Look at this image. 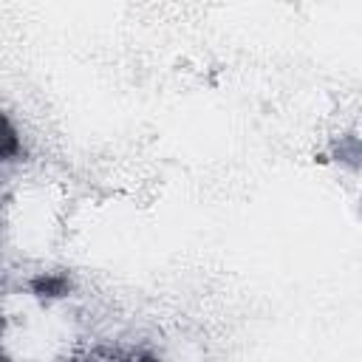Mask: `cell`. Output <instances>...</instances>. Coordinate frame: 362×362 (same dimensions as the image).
<instances>
[{
	"label": "cell",
	"instance_id": "cell-2",
	"mask_svg": "<svg viewBox=\"0 0 362 362\" xmlns=\"http://www.w3.org/2000/svg\"><path fill=\"white\" fill-rule=\"evenodd\" d=\"M31 291L37 297H62L68 291V277L65 274H40L31 280Z\"/></svg>",
	"mask_w": 362,
	"mask_h": 362
},
{
	"label": "cell",
	"instance_id": "cell-1",
	"mask_svg": "<svg viewBox=\"0 0 362 362\" xmlns=\"http://www.w3.org/2000/svg\"><path fill=\"white\" fill-rule=\"evenodd\" d=\"M20 150H23V144H20V136H17L14 124L8 122L6 113H0V161H11V158H17Z\"/></svg>",
	"mask_w": 362,
	"mask_h": 362
}]
</instances>
